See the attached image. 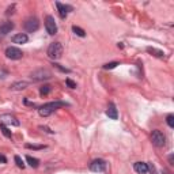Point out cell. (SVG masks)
I'll list each match as a JSON object with an SVG mask.
<instances>
[{
    "label": "cell",
    "instance_id": "obj_1",
    "mask_svg": "<svg viewBox=\"0 0 174 174\" xmlns=\"http://www.w3.org/2000/svg\"><path fill=\"white\" fill-rule=\"evenodd\" d=\"M63 106H68V104L61 102V101L48 102V104H45V105H42V106L38 108V113H40V116H42V117H48V116H50L54 110H57L59 108H63Z\"/></svg>",
    "mask_w": 174,
    "mask_h": 174
},
{
    "label": "cell",
    "instance_id": "obj_2",
    "mask_svg": "<svg viewBox=\"0 0 174 174\" xmlns=\"http://www.w3.org/2000/svg\"><path fill=\"white\" fill-rule=\"evenodd\" d=\"M53 76V74L50 72L48 68H40V70H36L30 74V78H32L33 82H42V80H48Z\"/></svg>",
    "mask_w": 174,
    "mask_h": 174
},
{
    "label": "cell",
    "instance_id": "obj_3",
    "mask_svg": "<svg viewBox=\"0 0 174 174\" xmlns=\"http://www.w3.org/2000/svg\"><path fill=\"white\" fill-rule=\"evenodd\" d=\"M48 56L52 60H59L63 56V45L60 42H53L48 48Z\"/></svg>",
    "mask_w": 174,
    "mask_h": 174
},
{
    "label": "cell",
    "instance_id": "obj_4",
    "mask_svg": "<svg viewBox=\"0 0 174 174\" xmlns=\"http://www.w3.org/2000/svg\"><path fill=\"white\" fill-rule=\"evenodd\" d=\"M151 140H152V144H154L155 147L161 148L166 144V136L163 135L161 131L155 129V131H152V134H151Z\"/></svg>",
    "mask_w": 174,
    "mask_h": 174
},
{
    "label": "cell",
    "instance_id": "obj_5",
    "mask_svg": "<svg viewBox=\"0 0 174 174\" xmlns=\"http://www.w3.org/2000/svg\"><path fill=\"white\" fill-rule=\"evenodd\" d=\"M25 29L27 33H34L40 29V20L36 16H30L29 19L25 22Z\"/></svg>",
    "mask_w": 174,
    "mask_h": 174
},
{
    "label": "cell",
    "instance_id": "obj_6",
    "mask_svg": "<svg viewBox=\"0 0 174 174\" xmlns=\"http://www.w3.org/2000/svg\"><path fill=\"white\" fill-rule=\"evenodd\" d=\"M45 29L49 36H54L57 33V25H56V20L52 15H48L45 19Z\"/></svg>",
    "mask_w": 174,
    "mask_h": 174
},
{
    "label": "cell",
    "instance_id": "obj_7",
    "mask_svg": "<svg viewBox=\"0 0 174 174\" xmlns=\"http://www.w3.org/2000/svg\"><path fill=\"white\" fill-rule=\"evenodd\" d=\"M6 56L8 57V59H11V60H19V59H22L23 53H22V50H20L19 48L8 46L6 49Z\"/></svg>",
    "mask_w": 174,
    "mask_h": 174
},
{
    "label": "cell",
    "instance_id": "obj_8",
    "mask_svg": "<svg viewBox=\"0 0 174 174\" xmlns=\"http://www.w3.org/2000/svg\"><path fill=\"white\" fill-rule=\"evenodd\" d=\"M90 170L95 173H102L106 170V162L104 159H94L93 162L90 163Z\"/></svg>",
    "mask_w": 174,
    "mask_h": 174
},
{
    "label": "cell",
    "instance_id": "obj_9",
    "mask_svg": "<svg viewBox=\"0 0 174 174\" xmlns=\"http://www.w3.org/2000/svg\"><path fill=\"white\" fill-rule=\"evenodd\" d=\"M0 124L3 125H14V127H19V120L14 117L11 114H2L0 116Z\"/></svg>",
    "mask_w": 174,
    "mask_h": 174
},
{
    "label": "cell",
    "instance_id": "obj_10",
    "mask_svg": "<svg viewBox=\"0 0 174 174\" xmlns=\"http://www.w3.org/2000/svg\"><path fill=\"white\" fill-rule=\"evenodd\" d=\"M56 7H57V11H59L60 18H67V15L74 10L72 6H68V4H61L60 2H56Z\"/></svg>",
    "mask_w": 174,
    "mask_h": 174
},
{
    "label": "cell",
    "instance_id": "obj_11",
    "mask_svg": "<svg viewBox=\"0 0 174 174\" xmlns=\"http://www.w3.org/2000/svg\"><path fill=\"white\" fill-rule=\"evenodd\" d=\"M134 169L136 173L139 174H147L150 170H148V163H144V162H136L134 165Z\"/></svg>",
    "mask_w": 174,
    "mask_h": 174
},
{
    "label": "cell",
    "instance_id": "obj_12",
    "mask_svg": "<svg viewBox=\"0 0 174 174\" xmlns=\"http://www.w3.org/2000/svg\"><path fill=\"white\" fill-rule=\"evenodd\" d=\"M14 29V23L10 22V20H6L0 25V34L2 36H7L8 33H11V30Z\"/></svg>",
    "mask_w": 174,
    "mask_h": 174
},
{
    "label": "cell",
    "instance_id": "obj_13",
    "mask_svg": "<svg viewBox=\"0 0 174 174\" xmlns=\"http://www.w3.org/2000/svg\"><path fill=\"white\" fill-rule=\"evenodd\" d=\"M11 40H12L14 44L22 45V44H26L27 41H29V37H27V34H25V33H19V34H15V36H12Z\"/></svg>",
    "mask_w": 174,
    "mask_h": 174
},
{
    "label": "cell",
    "instance_id": "obj_14",
    "mask_svg": "<svg viewBox=\"0 0 174 174\" xmlns=\"http://www.w3.org/2000/svg\"><path fill=\"white\" fill-rule=\"evenodd\" d=\"M106 116L112 120H117L118 117V113H117V109H116L114 104H109V106L106 109Z\"/></svg>",
    "mask_w": 174,
    "mask_h": 174
},
{
    "label": "cell",
    "instance_id": "obj_15",
    "mask_svg": "<svg viewBox=\"0 0 174 174\" xmlns=\"http://www.w3.org/2000/svg\"><path fill=\"white\" fill-rule=\"evenodd\" d=\"M26 87H29V83H27V82H16V83L11 84V90H14V91L25 90Z\"/></svg>",
    "mask_w": 174,
    "mask_h": 174
},
{
    "label": "cell",
    "instance_id": "obj_16",
    "mask_svg": "<svg viewBox=\"0 0 174 174\" xmlns=\"http://www.w3.org/2000/svg\"><path fill=\"white\" fill-rule=\"evenodd\" d=\"M147 52H148L150 54H152V56L158 57V59H163V57H165V53H163L162 50L155 49V48H151V46H148V48H147Z\"/></svg>",
    "mask_w": 174,
    "mask_h": 174
},
{
    "label": "cell",
    "instance_id": "obj_17",
    "mask_svg": "<svg viewBox=\"0 0 174 174\" xmlns=\"http://www.w3.org/2000/svg\"><path fill=\"white\" fill-rule=\"evenodd\" d=\"M26 161H27V163H29V166H32V168H34V169H37L40 166V161H38V159L33 158V156H30V155L26 156Z\"/></svg>",
    "mask_w": 174,
    "mask_h": 174
},
{
    "label": "cell",
    "instance_id": "obj_18",
    "mask_svg": "<svg viewBox=\"0 0 174 174\" xmlns=\"http://www.w3.org/2000/svg\"><path fill=\"white\" fill-rule=\"evenodd\" d=\"M72 32L76 34L78 37H86V32L79 26H72Z\"/></svg>",
    "mask_w": 174,
    "mask_h": 174
},
{
    "label": "cell",
    "instance_id": "obj_19",
    "mask_svg": "<svg viewBox=\"0 0 174 174\" xmlns=\"http://www.w3.org/2000/svg\"><path fill=\"white\" fill-rule=\"evenodd\" d=\"M0 129H2V132H3V135L6 136V138H8V139H11L12 138V134H11V131H10L8 128L6 127V125H3V124H0Z\"/></svg>",
    "mask_w": 174,
    "mask_h": 174
},
{
    "label": "cell",
    "instance_id": "obj_20",
    "mask_svg": "<svg viewBox=\"0 0 174 174\" xmlns=\"http://www.w3.org/2000/svg\"><path fill=\"white\" fill-rule=\"evenodd\" d=\"M50 90H52L50 86H48V84H46V86H42V87L40 88V94L41 95H48V94L50 93Z\"/></svg>",
    "mask_w": 174,
    "mask_h": 174
},
{
    "label": "cell",
    "instance_id": "obj_21",
    "mask_svg": "<svg viewBox=\"0 0 174 174\" xmlns=\"http://www.w3.org/2000/svg\"><path fill=\"white\" fill-rule=\"evenodd\" d=\"M117 66H120V63H117V61H113V63H108L104 66V70H113Z\"/></svg>",
    "mask_w": 174,
    "mask_h": 174
},
{
    "label": "cell",
    "instance_id": "obj_22",
    "mask_svg": "<svg viewBox=\"0 0 174 174\" xmlns=\"http://www.w3.org/2000/svg\"><path fill=\"white\" fill-rule=\"evenodd\" d=\"M166 122H168V125L170 128H174V114H169L166 117Z\"/></svg>",
    "mask_w": 174,
    "mask_h": 174
},
{
    "label": "cell",
    "instance_id": "obj_23",
    "mask_svg": "<svg viewBox=\"0 0 174 174\" xmlns=\"http://www.w3.org/2000/svg\"><path fill=\"white\" fill-rule=\"evenodd\" d=\"M14 159H15V163H16V166H18V168H20V169H25V162H23L22 159H20V156L16 155Z\"/></svg>",
    "mask_w": 174,
    "mask_h": 174
},
{
    "label": "cell",
    "instance_id": "obj_24",
    "mask_svg": "<svg viewBox=\"0 0 174 174\" xmlns=\"http://www.w3.org/2000/svg\"><path fill=\"white\" fill-rule=\"evenodd\" d=\"M26 148L29 150H44L45 146H37V144H26Z\"/></svg>",
    "mask_w": 174,
    "mask_h": 174
},
{
    "label": "cell",
    "instance_id": "obj_25",
    "mask_svg": "<svg viewBox=\"0 0 174 174\" xmlns=\"http://www.w3.org/2000/svg\"><path fill=\"white\" fill-rule=\"evenodd\" d=\"M53 66L56 67V68H57V70H59V71H61V72H66V74H70V72H71V71L68 70V68H64V67H61L60 64H57V63H54Z\"/></svg>",
    "mask_w": 174,
    "mask_h": 174
},
{
    "label": "cell",
    "instance_id": "obj_26",
    "mask_svg": "<svg viewBox=\"0 0 174 174\" xmlns=\"http://www.w3.org/2000/svg\"><path fill=\"white\" fill-rule=\"evenodd\" d=\"M66 83H67V86L70 88H76V83H75L74 80H71L70 78H67V79H66Z\"/></svg>",
    "mask_w": 174,
    "mask_h": 174
},
{
    "label": "cell",
    "instance_id": "obj_27",
    "mask_svg": "<svg viewBox=\"0 0 174 174\" xmlns=\"http://www.w3.org/2000/svg\"><path fill=\"white\" fill-rule=\"evenodd\" d=\"M14 8H15V4H14V6H11V7H8V10H7V15H10V14H12L14 12Z\"/></svg>",
    "mask_w": 174,
    "mask_h": 174
},
{
    "label": "cell",
    "instance_id": "obj_28",
    "mask_svg": "<svg viewBox=\"0 0 174 174\" xmlns=\"http://www.w3.org/2000/svg\"><path fill=\"white\" fill-rule=\"evenodd\" d=\"M0 162H2V163H7V158L4 155H2V154H0Z\"/></svg>",
    "mask_w": 174,
    "mask_h": 174
},
{
    "label": "cell",
    "instance_id": "obj_29",
    "mask_svg": "<svg viewBox=\"0 0 174 174\" xmlns=\"http://www.w3.org/2000/svg\"><path fill=\"white\" fill-rule=\"evenodd\" d=\"M40 128H41V129H44V131H46V132H48V134H53V132H52V131H50V129H49V128H48V127H40Z\"/></svg>",
    "mask_w": 174,
    "mask_h": 174
},
{
    "label": "cell",
    "instance_id": "obj_30",
    "mask_svg": "<svg viewBox=\"0 0 174 174\" xmlns=\"http://www.w3.org/2000/svg\"><path fill=\"white\" fill-rule=\"evenodd\" d=\"M169 163H170V165H174V162H173V154L169 155Z\"/></svg>",
    "mask_w": 174,
    "mask_h": 174
},
{
    "label": "cell",
    "instance_id": "obj_31",
    "mask_svg": "<svg viewBox=\"0 0 174 174\" xmlns=\"http://www.w3.org/2000/svg\"><path fill=\"white\" fill-rule=\"evenodd\" d=\"M163 174H170V173L168 172V170H163Z\"/></svg>",
    "mask_w": 174,
    "mask_h": 174
}]
</instances>
